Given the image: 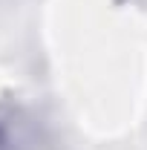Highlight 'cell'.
I'll use <instances>...</instances> for the list:
<instances>
[{
    "label": "cell",
    "instance_id": "cell-1",
    "mask_svg": "<svg viewBox=\"0 0 147 150\" xmlns=\"http://www.w3.org/2000/svg\"><path fill=\"white\" fill-rule=\"evenodd\" d=\"M23 121H18V115L6 107H0V150H15L23 142Z\"/></svg>",
    "mask_w": 147,
    "mask_h": 150
}]
</instances>
